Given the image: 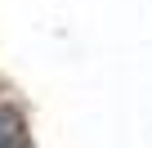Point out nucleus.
Wrapping results in <instances>:
<instances>
[{
	"instance_id": "obj_1",
	"label": "nucleus",
	"mask_w": 152,
	"mask_h": 148,
	"mask_svg": "<svg viewBox=\"0 0 152 148\" xmlns=\"http://www.w3.org/2000/svg\"><path fill=\"white\" fill-rule=\"evenodd\" d=\"M31 135H27V121L18 108H0V148H27Z\"/></svg>"
}]
</instances>
